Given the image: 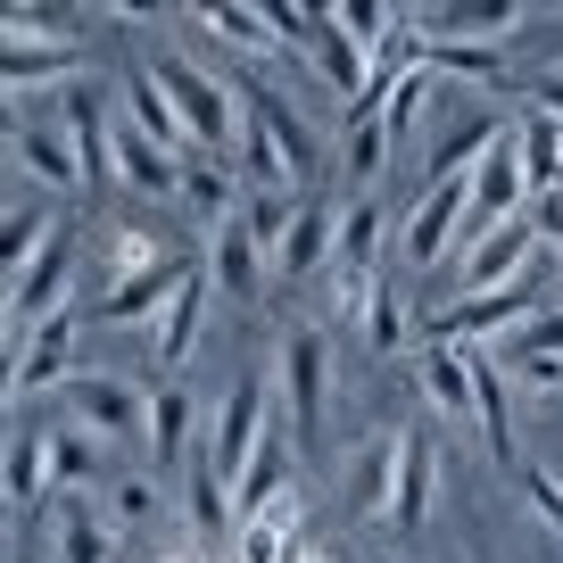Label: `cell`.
Listing matches in <instances>:
<instances>
[{
    "instance_id": "1",
    "label": "cell",
    "mask_w": 563,
    "mask_h": 563,
    "mask_svg": "<svg viewBox=\"0 0 563 563\" xmlns=\"http://www.w3.org/2000/svg\"><path fill=\"white\" fill-rule=\"evenodd\" d=\"M150 75L166 84V100H175V117H183V133H191L199 158H224V150H241V124H249V117H241V100H232L224 75L191 67V58H175V51L150 58Z\"/></svg>"
},
{
    "instance_id": "2",
    "label": "cell",
    "mask_w": 563,
    "mask_h": 563,
    "mask_svg": "<svg viewBox=\"0 0 563 563\" xmlns=\"http://www.w3.org/2000/svg\"><path fill=\"white\" fill-rule=\"evenodd\" d=\"M323 398H332V340H323V332H290V340H282V406H274V422L299 448H316Z\"/></svg>"
},
{
    "instance_id": "3",
    "label": "cell",
    "mask_w": 563,
    "mask_h": 563,
    "mask_svg": "<svg viewBox=\"0 0 563 563\" xmlns=\"http://www.w3.org/2000/svg\"><path fill=\"white\" fill-rule=\"evenodd\" d=\"M530 257H539V224H530V216L473 232V241H464V257H456L464 299H481V290H514V282L530 274Z\"/></svg>"
},
{
    "instance_id": "4",
    "label": "cell",
    "mask_w": 563,
    "mask_h": 563,
    "mask_svg": "<svg viewBox=\"0 0 563 563\" xmlns=\"http://www.w3.org/2000/svg\"><path fill=\"white\" fill-rule=\"evenodd\" d=\"M183 506H191V547L199 555H216L224 563L232 555V539H241V514H232V481H224V464H216V448L199 440V456L183 464Z\"/></svg>"
},
{
    "instance_id": "5",
    "label": "cell",
    "mask_w": 563,
    "mask_h": 563,
    "mask_svg": "<svg viewBox=\"0 0 563 563\" xmlns=\"http://www.w3.org/2000/svg\"><path fill=\"white\" fill-rule=\"evenodd\" d=\"M522 199H530V175H522V124H506V133L481 150V166H473V224H464V232L514 224V216H522Z\"/></svg>"
},
{
    "instance_id": "6",
    "label": "cell",
    "mask_w": 563,
    "mask_h": 563,
    "mask_svg": "<svg viewBox=\"0 0 563 563\" xmlns=\"http://www.w3.org/2000/svg\"><path fill=\"white\" fill-rule=\"evenodd\" d=\"M67 415L84 422L91 440H133V431H150V398H141L133 382H117V373H75Z\"/></svg>"
},
{
    "instance_id": "7",
    "label": "cell",
    "mask_w": 563,
    "mask_h": 563,
    "mask_svg": "<svg viewBox=\"0 0 563 563\" xmlns=\"http://www.w3.org/2000/svg\"><path fill=\"white\" fill-rule=\"evenodd\" d=\"M522 18H539L530 0H431V9H415L422 42H489V51L522 34Z\"/></svg>"
},
{
    "instance_id": "8",
    "label": "cell",
    "mask_w": 563,
    "mask_h": 563,
    "mask_svg": "<svg viewBox=\"0 0 563 563\" xmlns=\"http://www.w3.org/2000/svg\"><path fill=\"white\" fill-rule=\"evenodd\" d=\"M456 224H473V175H448V183H431V191H422L415 224L398 232L406 265H440L448 241H456Z\"/></svg>"
},
{
    "instance_id": "9",
    "label": "cell",
    "mask_w": 563,
    "mask_h": 563,
    "mask_svg": "<svg viewBox=\"0 0 563 563\" xmlns=\"http://www.w3.org/2000/svg\"><path fill=\"white\" fill-rule=\"evenodd\" d=\"M75 332H84V307H58L18 356H9V398H34L51 382H75Z\"/></svg>"
},
{
    "instance_id": "10",
    "label": "cell",
    "mask_w": 563,
    "mask_h": 563,
    "mask_svg": "<svg viewBox=\"0 0 563 563\" xmlns=\"http://www.w3.org/2000/svg\"><path fill=\"white\" fill-rule=\"evenodd\" d=\"M265 431H274V415H265V382L257 373H241L232 382V398H224V415H216V464H224V481H241L249 473V456L265 448Z\"/></svg>"
},
{
    "instance_id": "11",
    "label": "cell",
    "mask_w": 563,
    "mask_h": 563,
    "mask_svg": "<svg viewBox=\"0 0 563 563\" xmlns=\"http://www.w3.org/2000/svg\"><path fill=\"white\" fill-rule=\"evenodd\" d=\"M108 175H117V183H133V191H150V199H166V191L183 199V158H166V150H158L150 133H141L133 117H117V124H108Z\"/></svg>"
},
{
    "instance_id": "12",
    "label": "cell",
    "mask_w": 563,
    "mask_h": 563,
    "mask_svg": "<svg viewBox=\"0 0 563 563\" xmlns=\"http://www.w3.org/2000/svg\"><path fill=\"white\" fill-rule=\"evenodd\" d=\"M497 365H506L522 389H539V398H547V389H563V316H547V307H539L522 332L497 340Z\"/></svg>"
},
{
    "instance_id": "13",
    "label": "cell",
    "mask_w": 563,
    "mask_h": 563,
    "mask_svg": "<svg viewBox=\"0 0 563 563\" xmlns=\"http://www.w3.org/2000/svg\"><path fill=\"white\" fill-rule=\"evenodd\" d=\"M208 265H191V274H183V290L175 299H166V316L150 323V349H158V365L166 373H183L191 365V349H199V323H208Z\"/></svg>"
},
{
    "instance_id": "14",
    "label": "cell",
    "mask_w": 563,
    "mask_h": 563,
    "mask_svg": "<svg viewBox=\"0 0 563 563\" xmlns=\"http://www.w3.org/2000/svg\"><path fill=\"white\" fill-rule=\"evenodd\" d=\"M299 530H307V497L290 489V497H274L265 514H249L241 522V539H232V563H290L299 555Z\"/></svg>"
},
{
    "instance_id": "15",
    "label": "cell",
    "mask_w": 563,
    "mask_h": 563,
    "mask_svg": "<svg viewBox=\"0 0 563 563\" xmlns=\"http://www.w3.org/2000/svg\"><path fill=\"white\" fill-rule=\"evenodd\" d=\"M183 274H191V257H166V265H150V274H133V282H108L100 299H91V323H133V316H166V299L183 290Z\"/></svg>"
},
{
    "instance_id": "16",
    "label": "cell",
    "mask_w": 563,
    "mask_h": 563,
    "mask_svg": "<svg viewBox=\"0 0 563 563\" xmlns=\"http://www.w3.org/2000/svg\"><path fill=\"white\" fill-rule=\"evenodd\" d=\"M431 489H440V448L422 440V431H398V489H389V522H398V530H422Z\"/></svg>"
},
{
    "instance_id": "17",
    "label": "cell",
    "mask_w": 563,
    "mask_h": 563,
    "mask_svg": "<svg viewBox=\"0 0 563 563\" xmlns=\"http://www.w3.org/2000/svg\"><path fill=\"white\" fill-rule=\"evenodd\" d=\"M67 141H75V133H51V124H18V141H9V150H18V166H25L34 183H51V191H91L84 158H75Z\"/></svg>"
},
{
    "instance_id": "18",
    "label": "cell",
    "mask_w": 563,
    "mask_h": 563,
    "mask_svg": "<svg viewBox=\"0 0 563 563\" xmlns=\"http://www.w3.org/2000/svg\"><path fill=\"white\" fill-rule=\"evenodd\" d=\"M199 448H191V389L183 382H166V389H150V473H175V464H191Z\"/></svg>"
},
{
    "instance_id": "19",
    "label": "cell",
    "mask_w": 563,
    "mask_h": 563,
    "mask_svg": "<svg viewBox=\"0 0 563 563\" xmlns=\"http://www.w3.org/2000/svg\"><path fill=\"white\" fill-rule=\"evenodd\" d=\"M473 356V422L481 440H489L497 464H514V415H506V365H497V349H464Z\"/></svg>"
},
{
    "instance_id": "20",
    "label": "cell",
    "mask_w": 563,
    "mask_h": 563,
    "mask_svg": "<svg viewBox=\"0 0 563 563\" xmlns=\"http://www.w3.org/2000/svg\"><path fill=\"white\" fill-rule=\"evenodd\" d=\"M124 117H133L141 133L158 141L166 158H183V150H191V133H183L175 100H166V84H158V75H150V67H133V75H124Z\"/></svg>"
},
{
    "instance_id": "21",
    "label": "cell",
    "mask_w": 563,
    "mask_h": 563,
    "mask_svg": "<svg viewBox=\"0 0 563 563\" xmlns=\"http://www.w3.org/2000/svg\"><path fill=\"white\" fill-rule=\"evenodd\" d=\"M191 25H199V34H216L224 51H241V58H274V51H282V42H274V18H265V9H249V0L191 9Z\"/></svg>"
},
{
    "instance_id": "22",
    "label": "cell",
    "mask_w": 563,
    "mask_h": 563,
    "mask_svg": "<svg viewBox=\"0 0 563 563\" xmlns=\"http://www.w3.org/2000/svg\"><path fill=\"white\" fill-rule=\"evenodd\" d=\"M332 249H340V216L316 208V199H299V224H290V241H282L274 274H282V282H307L323 257H332Z\"/></svg>"
},
{
    "instance_id": "23",
    "label": "cell",
    "mask_w": 563,
    "mask_h": 563,
    "mask_svg": "<svg viewBox=\"0 0 563 563\" xmlns=\"http://www.w3.org/2000/svg\"><path fill=\"white\" fill-rule=\"evenodd\" d=\"M51 530H58V563H117V522L91 514L84 497H67V506L51 514Z\"/></svg>"
},
{
    "instance_id": "24",
    "label": "cell",
    "mask_w": 563,
    "mask_h": 563,
    "mask_svg": "<svg viewBox=\"0 0 563 563\" xmlns=\"http://www.w3.org/2000/svg\"><path fill=\"white\" fill-rule=\"evenodd\" d=\"M183 208H191L199 224L224 232L232 216H241V199H232V166H224V158H199V150H191V158H183Z\"/></svg>"
},
{
    "instance_id": "25",
    "label": "cell",
    "mask_w": 563,
    "mask_h": 563,
    "mask_svg": "<svg viewBox=\"0 0 563 563\" xmlns=\"http://www.w3.org/2000/svg\"><path fill=\"white\" fill-rule=\"evenodd\" d=\"M42 489H51V422H25L9 448V514L42 506Z\"/></svg>"
},
{
    "instance_id": "26",
    "label": "cell",
    "mask_w": 563,
    "mask_h": 563,
    "mask_svg": "<svg viewBox=\"0 0 563 563\" xmlns=\"http://www.w3.org/2000/svg\"><path fill=\"white\" fill-rule=\"evenodd\" d=\"M84 67V42L75 34H58V42H34V51H9V100H18V91H42V84H58V75H75Z\"/></svg>"
},
{
    "instance_id": "27",
    "label": "cell",
    "mask_w": 563,
    "mask_h": 563,
    "mask_svg": "<svg viewBox=\"0 0 563 563\" xmlns=\"http://www.w3.org/2000/svg\"><path fill=\"white\" fill-rule=\"evenodd\" d=\"M522 124V175H530V191H563V124L555 117H539V108H530V117H514Z\"/></svg>"
},
{
    "instance_id": "28",
    "label": "cell",
    "mask_w": 563,
    "mask_h": 563,
    "mask_svg": "<svg viewBox=\"0 0 563 563\" xmlns=\"http://www.w3.org/2000/svg\"><path fill=\"white\" fill-rule=\"evenodd\" d=\"M257 117L274 124V141H282V158H290V183H316V133H307V117L290 100H282V91H257Z\"/></svg>"
},
{
    "instance_id": "29",
    "label": "cell",
    "mask_w": 563,
    "mask_h": 563,
    "mask_svg": "<svg viewBox=\"0 0 563 563\" xmlns=\"http://www.w3.org/2000/svg\"><path fill=\"white\" fill-rule=\"evenodd\" d=\"M257 265H265V249H257V232L241 224V216H232L224 232H216V257H208V274H216V290H232V299H241V290H257Z\"/></svg>"
},
{
    "instance_id": "30",
    "label": "cell",
    "mask_w": 563,
    "mask_h": 563,
    "mask_svg": "<svg viewBox=\"0 0 563 563\" xmlns=\"http://www.w3.org/2000/svg\"><path fill=\"white\" fill-rule=\"evenodd\" d=\"M382 232H389V208H382V199H356V208L340 216L332 265H340V274H373V249H382Z\"/></svg>"
},
{
    "instance_id": "31",
    "label": "cell",
    "mask_w": 563,
    "mask_h": 563,
    "mask_svg": "<svg viewBox=\"0 0 563 563\" xmlns=\"http://www.w3.org/2000/svg\"><path fill=\"white\" fill-rule=\"evenodd\" d=\"M299 199H307V191H249V199H241V224L257 232L265 265L282 257V241H290V224H299Z\"/></svg>"
},
{
    "instance_id": "32",
    "label": "cell",
    "mask_w": 563,
    "mask_h": 563,
    "mask_svg": "<svg viewBox=\"0 0 563 563\" xmlns=\"http://www.w3.org/2000/svg\"><path fill=\"white\" fill-rule=\"evenodd\" d=\"M431 67L464 75V84H481V91L506 84V51H489V42H431Z\"/></svg>"
},
{
    "instance_id": "33",
    "label": "cell",
    "mask_w": 563,
    "mask_h": 563,
    "mask_svg": "<svg viewBox=\"0 0 563 563\" xmlns=\"http://www.w3.org/2000/svg\"><path fill=\"white\" fill-rule=\"evenodd\" d=\"M51 481H100V440L84 422H51Z\"/></svg>"
},
{
    "instance_id": "34",
    "label": "cell",
    "mask_w": 563,
    "mask_h": 563,
    "mask_svg": "<svg viewBox=\"0 0 563 563\" xmlns=\"http://www.w3.org/2000/svg\"><path fill=\"white\" fill-rule=\"evenodd\" d=\"M51 249V224H42V208H9V224H0V265H9V282L25 274V265Z\"/></svg>"
},
{
    "instance_id": "35",
    "label": "cell",
    "mask_w": 563,
    "mask_h": 563,
    "mask_svg": "<svg viewBox=\"0 0 563 563\" xmlns=\"http://www.w3.org/2000/svg\"><path fill=\"white\" fill-rule=\"evenodd\" d=\"M422 108H431V67H415L398 91H389V108H382V124H389V141H398V150L422 133Z\"/></svg>"
},
{
    "instance_id": "36",
    "label": "cell",
    "mask_w": 563,
    "mask_h": 563,
    "mask_svg": "<svg viewBox=\"0 0 563 563\" xmlns=\"http://www.w3.org/2000/svg\"><path fill=\"white\" fill-rule=\"evenodd\" d=\"M389 150H398V141H389V124L382 117H356L349 124V183H373L389 166Z\"/></svg>"
},
{
    "instance_id": "37",
    "label": "cell",
    "mask_w": 563,
    "mask_h": 563,
    "mask_svg": "<svg viewBox=\"0 0 563 563\" xmlns=\"http://www.w3.org/2000/svg\"><path fill=\"white\" fill-rule=\"evenodd\" d=\"M150 265H166V249L150 241L141 224H124L117 241H108V282H133V274H150Z\"/></svg>"
},
{
    "instance_id": "38",
    "label": "cell",
    "mask_w": 563,
    "mask_h": 563,
    "mask_svg": "<svg viewBox=\"0 0 563 563\" xmlns=\"http://www.w3.org/2000/svg\"><path fill=\"white\" fill-rule=\"evenodd\" d=\"M108 522L117 530L158 522V481H108Z\"/></svg>"
},
{
    "instance_id": "39",
    "label": "cell",
    "mask_w": 563,
    "mask_h": 563,
    "mask_svg": "<svg viewBox=\"0 0 563 563\" xmlns=\"http://www.w3.org/2000/svg\"><path fill=\"white\" fill-rule=\"evenodd\" d=\"M265 18H274V42H282V51H316L323 9H307V0H265Z\"/></svg>"
},
{
    "instance_id": "40",
    "label": "cell",
    "mask_w": 563,
    "mask_h": 563,
    "mask_svg": "<svg viewBox=\"0 0 563 563\" xmlns=\"http://www.w3.org/2000/svg\"><path fill=\"white\" fill-rule=\"evenodd\" d=\"M398 340H406V316H398V290H389V282H382V290H373V316H365V349H398Z\"/></svg>"
},
{
    "instance_id": "41",
    "label": "cell",
    "mask_w": 563,
    "mask_h": 563,
    "mask_svg": "<svg viewBox=\"0 0 563 563\" xmlns=\"http://www.w3.org/2000/svg\"><path fill=\"white\" fill-rule=\"evenodd\" d=\"M522 497H530V514H539L547 530H563V481L547 473V464H539V473H522Z\"/></svg>"
},
{
    "instance_id": "42",
    "label": "cell",
    "mask_w": 563,
    "mask_h": 563,
    "mask_svg": "<svg viewBox=\"0 0 563 563\" xmlns=\"http://www.w3.org/2000/svg\"><path fill=\"white\" fill-rule=\"evenodd\" d=\"M539 117L563 124V75H539Z\"/></svg>"
},
{
    "instance_id": "43",
    "label": "cell",
    "mask_w": 563,
    "mask_h": 563,
    "mask_svg": "<svg viewBox=\"0 0 563 563\" xmlns=\"http://www.w3.org/2000/svg\"><path fill=\"white\" fill-rule=\"evenodd\" d=\"M290 563H340V555H323V547H299V555H290Z\"/></svg>"
},
{
    "instance_id": "44",
    "label": "cell",
    "mask_w": 563,
    "mask_h": 563,
    "mask_svg": "<svg viewBox=\"0 0 563 563\" xmlns=\"http://www.w3.org/2000/svg\"><path fill=\"white\" fill-rule=\"evenodd\" d=\"M373 563H398V555H389V547H382V555H373Z\"/></svg>"
}]
</instances>
